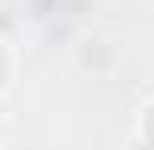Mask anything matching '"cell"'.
<instances>
[{
  "label": "cell",
  "instance_id": "6da1fadb",
  "mask_svg": "<svg viewBox=\"0 0 154 150\" xmlns=\"http://www.w3.org/2000/svg\"><path fill=\"white\" fill-rule=\"evenodd\" d=\"M117 58H121V50L108 33H83L75 42V67L83 75H108L117 67Z\"/></svg>",
  "mask_w": 154,
  "mask_h": 150
},
{
  "label": "cell",
  "instance_id": "7a4b0ae2",
  "mask_svg": "<svg viewBox=\"0 0 154 150\" xmlns=\"http://www.w3.org/2000/svg\"><path fill=\"white\" fill-rule=\"evenodd\" d=\"M133 142H137V150H154V92L137 104V117H133Z\"/></svg>",
  "mask_w": 154,
  "mask_h": 150
},
{
  "label": "cell",
  "instance_id": "3957f363",
  "mask_svg": "<svg viewBox=\"0 0 154 150\" xmlns=\"http://www.w3.org/2000/svg\"><path fill=\"white\" fill-rule=\"evenodd\" d=\"M13 79H17V50H13V42L0 33V96L13 88Z\"/></svg>",
  "mask_w": 154,
  "mask_h": 150
}]
</instances>
